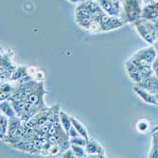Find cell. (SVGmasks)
Here are the masks:
<instances>
[{
  "mask_svg": "<svg viewBox=\"0 0 158 158\" xmlns=\"http://www.w3.org/2000/svg\"><path fill=\"white\" fill-rule=\"evenodd\" d=\"M135 28L137 30V32L140 34V36L147 41L149 44L154 45L156 40L158 39V27H155L153 24L147 22L145 20L143 21H136L135 23Z\"/></svg>",
  "mask_w": 158,
  "mask_h": 158,
  "instance_id": "cell-1",
  "label": "cell"
},
{
  "mask_svg": "<svg viewBox=\"0 0 158 158\" xmlns=\"http://www.w3.org/2000/svg\"><path fill=\"white\" fill-rule=\"evenodd\" d=\"M156 56H157V50L153 46L138 50L131 57L130 60L135 64L140 66H147V65L152 66V64L156 59Z\"/></svg>",
  "mask_w": 158,
  "mask_h": 158,
  "instance_id": "cell-2",
  "label": "cell"
},
{
  "mask_svg": "<svg viewBox=\"0 0 158 158\" xmlns=\"http://www.w3.org/2000/svg\"><path fill=\"white\" fill-rule=\"evenodd\" d=\"M123 12H124V17L122 20L124 23L137 21L141 12L138 0H123L122 13Z\"/></svg>",
  "mask_w": 158,
  "mask_h": 158,
  "instance_id": "cell-3",
  "label": "cell"
},
{
  "mask_svg": "<svg viewBox=\"0 0 158 158\" xmlns=\"http://www.w3.org/2000/svg\"><path fill=\"white\" fill-rule=\"evenodd\" d=\"M0 64H1V81L10 80L13 71L16 69V65L12 62L11 57L9 55V52H5L4 49H1V59H0Z\"/></svg>",
  "mask_w": 158,
  "mask_h": 158,
  "instance_id": "cell-4",
  "label": "cell"
},
{
  "mask_svg": "<svg viewBox=\"0 0 158 158\" xmlns=\"http://www.w3.org/2000/svg\"><path fill=\"white\" fill-rule=\"evenodd\" d=\"M124 66H125V70H126L128 76L130 77V79L134 82L139 83L141 81L147 78L144 73V66H140V65L135 64L130 59L125 63Z\"/></svg>",
  "mask_w": 158,
  "mask_h": 158,
  "instance_id": "cell-5",
  "label": "cell"
},
{
  "mask_svg": "<svg viewBox=\"0 0 158 158\" xmlns=\"http://www.w3.org/2000/svg\"><path fill=\"white\" fill-rule=\"evenodd\" d=\"M99 24H100V30H102V32H106V31H111L113 30L119 28L125 23L123 22V20L121 18L109 15V14L104 12L102 19L99 21Z\"/></svg>",
  "mask_w": 158,
  "mask_h": 158,
  "instance_id": "cell-6",
  "label": "cell"
},
{
  "mask_svg": "<svg viewBox=\"0 0 158 158\" xmlns=\"http://www.w3.org/2000/svg\"><path fill=\"white\" fill-rule=\"evenodd\" d=\"M84 149L87 153V157H106L104 149L96 140L88 139Z\"/></svg>",
  "mask_w": 158,
  "mask_h": 158,
  "instance_id": "cell-7",
  "label": "cell"
},
{
  "mask_svg": "<svg viewBox=\"0 0 158 158\" xmlns=\"http://www.w3.org/2000/svg\"><path fill=\"white\" fill-rule=\"evenodd\" d=\"M137 85L149 91L150 93L155 95L158 93V76L152 74L141 81L139 83H137Z\"/></svg>",
  "mask_w": 158,
  "mask_h": 158,
  "instance_id": "cell-8",
  "label": "cell"
},
{
  "mask_svg": "<svg viewBox=\"0 0 158 158\" xmlns=\"http://www.w3.org/2000/svg\"><path fill=\"white\" fill-rule=\"evenodd\" d=\"M134 92L143 100L144 102L148 103V104H152V105H156L158 106V102L155 98L154 94L150 93L149 91L145 90L144 88L140 87V86L136 85L134 87Z\"/></svg>",
  "mask_w": 158,
  "mask_h": 158,
  "instance_id": "cell-9",
  "label": "cell"
},
{
  "mask_svg": "<svg viewBox=\"0 0 158 158\" xmlns=\"http://www.w3.org/2000/svg\"><path fill=\"white\" fill-rule=\"evenodd\" d=\"M17 84L14 86L11 83L9 82H5L3 84H1V89H0V100L3 102V100H8L10 98V97L11 96V94L15 90Z\"/></svg>",
  "mask_w": 158,
  "mask_h": 158,
  "instance_id": "cell-10",
  "label": "cell"
},
{
  "mask_svg": "<svg viewBox=\"0 0 158 158\" xmlns=\"http://www.w3.org/2000/svg\"><path fill=\"white\" fill-rule=\"evenodd\" d=\"M0 110H1V114H5V116H7L9 118L17 116L16 112L14 110L10 100H3V102H1V104H0Z\"/></svg>",
  "mask_w": 158,
  "mask_h": 158,
  "instance_id": "cell-11",
  "label": "cell"
},
{
  "mask_svg": "<svg viewBox=\"0 0 158 158\" xmlns=\"http://www.w3.org/2000/svg\"><path fill=\"white\" fill-rule=\"evenodd\" d=\"M28 74V68L25 65H20L17 66L16 69L13 71V73L11 75V78L10 81H19L21 79L26 77Z\"/></svg>",
  "mask_w": 158,
  "mask_h": 158,
  "instance_id": "cell-12",
  "label": "cell"
},
{
  "mask_svg": "<svg viewBox=\"0 0 158 158\" xmlns=\"http://www.w3.org/2000/svg\"><path fill=\"white\" fill-rule=\"evenodd\" d=\"M59 118H60V122L63 126V128L64 129V131L67 133L71 127L73 126L72 124V120H71V117L68 116V114L64 112V111H62L60 110V113H59Z\"/></svg>",
  "mask_w": 158,
  "mask_h": 158,
  "instance_id": "cell-13",
  "label": "cell"
},
{
  "mask_svg": "<svg viewBox=\"0 0 158 158\" xmlns=\"http://www.w3.org/2000/svg\"><path fill=\"white\" fill-rule=\"evenodd\" d=\"M9 120H10V118L7 116L1 114V116H0V139H1V141L6 137V135L8 134Z\"/></svg>",
  "mask_w": 158,
  "mask_h": 158,
  "instance_id": "cell-14",
  "label": "cell"
},
{
  "mask_svg": "<svg viewBox=\"0 0 158 158\" xmlns=\"http://www.w3.org/2000/svg\"><path fill=\"white\" fill-rule=\"evenodd\" d=\"M71 120H72V124L74 126V128L78 131V133L80 134V135H81L82 137L86 138V139H89V135H88V132L86 130L85 126L81 123L78 119H76L74 117H71Z\"/></svg>",
  "mask_w": 158,
  "mask_h": 158,
  "instance_id": "cell-15",
  "label": "cell"
},
{
  "mask_svg": "<svg viewBox=\"0 0 158 158\" xmlns=\"http://www.w3.org/2000/svg\"><path fill=\"white\" fill-rule=\"evenodd\" d=\"M135 128H136V131L140 134H145L147 132L150 131L151 129V123L148 119L145 118H142L139 119L136 124H135Z\"/></svg>",
  "mask_w": 158,
  "mask_h": 158,
  "instance_id": "cell-16",
  "label": "cell"
},
{
  "mask_svg": "<svg viewBox=\"0 0 158 158\" xmlns=\"http://www.w3.org/2000/svg\"><path fill=\"white\" fill-rule=\"evenodd\" d=\"M148 157H158V133H152V145Z\"/></svg>",
  "mask_w": 158,
  "mask_h": 158,
  "instance_id": "cell-17",
  "label": "cell"
},
{
  "mask_svg": "<svg viewBox=\"0 0 158 158\" xmlns=\"http://www.w3.org/2000/svg\"><path fill=\"white\" fill-rule=\"evenodd\" d=\"M70 148L72 149L76 157H87V153H86L83 146L76 145V144H70Z\"/></svg>",
  "mask_w": 158,
  "mask_h": 158,
  "instance_id": "cell-18",
  "label": "cell"
},
{
  "mask_svg": "<svg viewBox=\"0 0 158 158\" xmlns=\"http://www.w3.org/2000/svg\"><path fill=\"white\" fill-rule=\"evenodd\" d=\"M87 140L84 137H82L81 135L76 136V137H71L70 138V144H76V145H80V146H85L86 143H87Z\"/></svg>",
  "mask_w": 158,
  "mask_h": 158,
  "instance_id": "cell-19",
  "label": "cell"
},
{
  "mask_svg": "<svg viewBox=\"0 0 158 158\" xmlns=\"http://www.w3.org/2000/svg\"><path fill=\"white\" fill-rule=\"evenodd\" d=\"M61 157H63V158H75L76 156H75V154H74L72 149H71V148H68L67 150H65L64 152H63L61 153Z\"/></svg>",
  "mask_w": 158,
  "mask_h": 158,
  "instance_id": "cell-20",
  "label": "cell"
},
{
  "mask_svg": "<svg viewBox=\"0 0 158 158\" xmlns=\"http://www.w3.org/2000/svg\"><path fill=\"white\" fill-rule=\"evenodd\" d=\"M155 132H158V125L157 126H155L154 128H152V130L151 131V133L152 134V133H155Z\"/></svg>",
  "mask_w": 158,
  "mask_h": 158,
  "instance_id": "cell-21",
  "label": "cell"
},
{
  "mask_svg": "<svg viewBox=\"0 0 158 158\" xmlns=\"http://www.w3.org/2000/svg\"><path fill=\"white\" fill-rule=\"evenodd\" d=\"M70 2H72V3H75V4H77V3H79V2H81V0H69Z\"/></svg>",
  "mask_w": 158,
  "mask_h": 158,
  "instance_id": "cell-22",
  "label": "cell"
},
{
  "mask_svg": "<svg viewBox=\"0 0 158 158\" xmlns=\"http://www.w3.org/2000/svg\"><path fill=\"white\" fill-rule=\"evenodd\" d=\"M155 98H156V99H157V102H158V93H157V94H155Z\"/></svg>",
  "mask_w": 158,
  "mask_h": 158,
  "instance_id": "cell-23",
  "label": "cell"
}]
</instances>
